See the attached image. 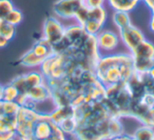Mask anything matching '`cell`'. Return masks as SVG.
I'll list each match as a JSON object with an SVG mask.
<instances>
[{"label":"cell","instance_id":"obj_17","mask_svg":"<svg viewBox=\"0 0 154 140\" xmlns=\"http://www.w3.org/2000/svg\"><path fill=\"white\" fill-rule=\"evenodd\" d=\"M33 52L38 56L41 59H47L48 57L54 54V50H53V45L50 44L45 39L40 38L39 40H36L35 43L33 44V47H31Z\"/></svg>","mask_w":154,"mask_h":140},{"label":"cell","instance_id":"obj_35","mask_svg":"<svg viewBox=\"0 0 154 140\" xmlns=\"http://www.w3.org/2000/svg\"><path fill=\"white\" fill-rule=\"evenodd\" d=\"M2 92H3V85L0 83V99H2Z\"/></svg>","mask_w":154,"mask_h":140},{"label":"cell","instance_id":"obj_29","mask_svg":"<svg viewBox=\"0 0 154 140\" xmlns=\"http://www.w3.org/2000/svg\"><path fill=\"white\" fill-rule=\"evenodd\" d=\"M109 140H132V137H131V135H129V134L122 133V134H120V135L115 136V137H112L111 139H109Z\"/></svg>","mask_w":154,"mask_h":140},{"label":"cell","instance_id":"obj_30","mask_svg":"<svg viewBox=\"0 0 154 140\" xmlns=\"http://www.w3.org/2000/svg\"><path fill=\"white\" fill-rule=\"evenodd\" d=\"M9 43H10V40H8L2 35H0V49H5V47H8Z\"/></svg>","mask_w":154,"mask_h":140},{"label":"cell","instance_id":"obj_20","mask_svg":"<svg viewBox=\"0 0 154 140\" xmlns=\"http://www.w3.org/2000/svg\"><path fill=\"white\" fill-rule=\"evenodd\" d=\"M112 21H113L114 26L117 28L118 31L132 23L130 13L125 11H114L113 14H112Z\"/></svg>","mask_w":154,"mask_h":140},{"label":"cell","instance_id":"obj_24","mask_svg":"<svg viewBox=\"0 0 154 140\" xmlns=\"http://www.w3.org/2000/svg\"><path fill=\"white\" fill-rule=\"evenodd\" d=\"M5 21H8L9 23L13 24V26H17L18 24H20L23 20V14L20 10L14 8L11 12L9 13V15L5 17Z\"/></svg>","mask_w":154,"mask_h":140},{"label":"cell","instance_id":"obj_23","mask_svg":"<svg viewBox=\"0 0 154 140\" xmlns=\"http://www.w3.org/2000/svg\"><path fill=\"white\" fill-rule=\"evenodd\" d=\"M0 35H2L10 41L13 40L16 35V26L5 20H0Z\"/></svg>","mask_w":154,"mask_h":140},{"label":"cell","instance_id":"obj_7","mask_svg":"<svg viewBox=\"0 0 154 140\" xmlns=\"http://www.w3.org/2000/svg\"><path fill=\"white\" fill-rule=\"evenodd\" d=\"M76 68H80V66L76 65L70 58L62 54L54 53L43 60L39 66V71L45 76L47 81L62 78Z\"/></svg>","mask_w":154,"mask_h":140},{"label":"cell","instance_id":"obj_36","mask_svg":"<svg viewBox=\"0 0 154 140\" xmlns=\"http://www.w3.org/2000/svg\"><path fill=\"white\" fill-rule=\"evenodd\" d=\"M11 140H19V139H18V138H17V137H14V138H13V139H11Z\"/></svg>","mask_w":154,"mask_h":140},{"label":"cell","instance_id":"obj_11","mask_svg":"<svg viewBox=\"0 0 154 140\" xmlns=\"http://www.w3.org/2000/svg\"><path fill=\"white\" fill-rule=\"evenodd\" d=\"M130 54L135 72L147 73L154 65V43L150 40H143Z\"/></svg>","mask_w":154,"mask_h":140},{"label":"cell","instance_id":"obj_33","mask_svg":"<svg viewBox=\"0 0 154 140\" xmlns=\"http://www.w3.org/2000/svg\"><path fill=\"white\" fill-rule=\"evenodd\" d=\"M147 75L150 77V78L152 79V80H154V65L152 66V68H150L149 71H148V72H147Z\"/></svg>","mask_w":154,"mask_h":140},{"label":"cell","instance_id":"obj_4","mask_svg":"<svg viewBox=\"0 0 154 140\" xmlns=\"http://www.w3.org/2000/svg\"><path fill=\"white\" fill-rule=\"evenodd\" d=\"M122 133V119L112 116L94 126L77 127L73 137L76 140H109Z\"/></svg>","mask_w":154,"mask_h":140},{"label":"cell","instance_id":"obj_26","mask_svg":"<svg viewBox=\"0 0 154 140\" xmlns=\"http://www.w3.org/2000/svg\"><path fill=\"white\" fill-rule=\"evenodd\" d=\"M20 105L16 101H5L3 100V113L5 115H16Z\"/></svg>","mask_w":154,"mask_h":140},{"label":"cell","instance_id":"obj_31","mask_svg":"<svg viewBox=\"0 0 154 140\" xmlns=\"http://www.w3.org/2000/svg\"><path fill=\"white\" fill-rule=\"evenodd\" d=\"M143 2L151 12L154 11V0H143Z\"/></svg>","mask_w":154,"mask_h":140},{"label":"cell","instance_id":"obj_12","mask_svg":"<svg viewBox=\"0 0 154 140\" xmlns=\"http://www.w3.org/2000/svg\"><path fill=\"white\" fill-rule=\"evenodd\" d=\"M64 28L66 26L61 23V21L57 17L49 16L48 18H45L43 22L42 38L54 47L63 38Z\"/></svg>","mask_w":154,"mask_h":140},{"label":"cell","instance_id":"obj_16","mask_svg":"<svg viewBox=\"0 0 154 140\" xmlns=\"http://www.w3.org/2000/svg\"><path fill=\"white\" fill-rule=\"evenodd\" d=\"M82 5L78 0H56L53 5L54 16L62 19H74Z\"/></svg>","mask_w":154,"mask_h":140},{"label":"cell","instance_id":"obj_9","mask_svg":"<svg viewBox=\"0 0 154 140\" xmlns=\"http://www.w3.org/2000/svg\"><path fill=\"white\" fill-rule=\"evenodd\" d=\"M16 102L19 105L28 106V108H34V110L38 111V112H39V108H41L43 104H48V103L54 104L53 100H52L51 89L48 85L47 81L41 83V84L35 85V87H31L23 95H19L17 100H16Z\"/></svg>","mask_w":154,"mask_h":140},{"label":"cell","instance_id":"obj_10","mask_svg":"<svg viewBox=\"0 0 154 140\" xmlns=\"http://www.w3.org/2000/svg\"><path fill=\"white\" fill-rule=\"evenodd\" d=\"M51 119L58 125L66 135L73 136L77 129V120L75 115V108L72 105L55 106L49 113Z\"/></svg>","mask_w":154,"mask_h":140},{"label":"cell","instance_id":"obj_15","mask_svg":"<svg viewBox=\"0 0 154 140\" xmlns=\"http://www.w3.org/2000/svg\"><path fill=\"white\" fill-rule=\"evenodd\" d=\"M118 34L120 37V41L126 47L129 53L133 51L136 47H138L143 40H146L145 34L132 23L118 31Z\"/></svg>","mask_w":154,"mask_h":140},{"label":"cell","instance_id":"obj_28","mask_svg":"<svg viewBox=\"0 0 154 140\" xmlns=\"http://www.w3.org/2000/svg\"><path fill=\"white\" fill-rule=\"evenodd\" d=\"M141 124H146L148 126H151L154 129V108L148 112L147 116L145 117V120Z\"/></svg>","mask_w":154,"mask_h":140},{"label":"cell","instance_id":"obj_5","mask_svg":"<svg viewBox=\"0 0 154 140\" xmlns=\"http://www.w3.org/2000/svg\"><path fill=\"white\" fill-rule=\"evenodd\" d=\"M103 101L110 112L117 118H129L132 96L127 83L106 87Z\"/></svg>","mask_w":154,"mask_h":140},{"label":"cell","instance_id":"obj_19","mask_svg":"<svg viewBox=\"0 0 154 140\" xmlns=\"http://www.w3.org/2000/svg\"><path fill=\"white\" fill-rule=\"evenodd\" d=\"M43 59L39 58L32 50H29L26 51L21 57L19 58V63L20 65L24 66V68H39L40 64L42 63Z\"/></svg>","mask_w":154,"mask_h":140},{"label":"cell","instance_id":"obj_25","mask_svg":"<svg viewBox=\"0 0 154 140\" xmlns=\"http://www.w3.org/2000/svg\"><path fill=\"white\" fill-rule=\"evenodd\" d=\"M14 8L15 5L12 0H0V20H5Z\"/></svg>","mask_w":154,"mask_h":140},{"label":"cell","instance_id":"obj_34","mask_svg":"<svg viewBox=\"0 0 154 140\" xmlns=\"http://www.w3.org/2000/svg\"><path fill=\"white\" fill-rule=\"evenodd\" d=\"M2 115H5V113H3V100L0 99V116H2Z\"/></svg>","mask_w":154,"mask_h":140},{"label":"cell","instance_id":"obj_37","mask_svg":"<svg viewBox=\"0 0 154 140\" xmlns=\"http://www.w3.org/2000/svg\"><path fill=\"white\" fill-rule=\"evenodd\" d=\"M78 1H80V2H82V1H84V0H78Z\"/></svg>","mask_w":154,"mask_h":140},{"label":"cell","instance_id":"obj_2","mask_svg":"<svg viewBox=\"0 0 154 140\" xmlns=\"http://www.w3.org/2000/svg\"><path fill=\"white\" fill-rule=\"evenodd\" d=\"M54 53L70 58L76 65L94 71L100 53L97 47L96 37L90 35L78 23L64 28L63 38L53 47Z\"/></svg>","mask_w":154,"mask_h":140},{"label":"cell","instance_id":"obj_3","mask_svg":"<svg viewBox=\"0 0 154 140\" xmlns=\"http://www.w3.org/2000/svg\"><path fill=\"white\" fill-rule=\"evenodd\" d=\"M130 53H111L100 55L94 68V74L105 87L124 84L134 74Z\"/></svg>","mask_w":154,"mask_h":140},{"label":"cell","instance_id":"obj_8","mask_svg":"<svg viewBox=\"0 0 154 140\" xmlns=\"http://www.w3.org/2000/svg\"><path fill=\"white\" fill-rule=\"evenodd\" d=\"M33 140H69L68 135L58 127L49 114L40 113L32 129Z\"/></svg>","mask_w":154,"mask_h":140},{"label":"cell","instance_id":"obj_32","mask_svg":"<svg viewBox=\"0 0 154 140\" xmlns=\"http://www.w3.org/2000/svg\"><path fill=\"white\" fill-rule=\"evenodd\" d=\"M149 29L154 34V11L151 12V17H150V20H149Z\"/></svg>","mask_w":154,"mask_h":140},{"label":"cell","instance_id":"obj_14","mask_svg":"<svg viewBox=\"0 0 154 140\" xmlns=\"http://www.w3.org/2000/svg\"><path fill=\"white\" fill-rule=\"evenodd\" d=\"M43 82H45V78L40 71H31L26 74L18 75L11 81V83H13L19 91V95H23L31 87Z\"/></svg>","mask_w":154,"mask_h":140},{"label":"cell","instance_id":"obj_27","mask_svg":"<svg viewBox=\"0 0 154 140\" xmlns=\"http://www.w3.org/2000/svg\"><path fill=\"white\" fill-rule=\"evenodd\" d=\"M107 2V0H84L82 3H84L85 7L90 8H99V7H105V3Z\"/></svg>","mask_w":154,"mask_h":140},{"label":"cell","instance_id":"obj_13","mask_svg":"<svg viewBox=\"0 0 154 140\" xmlns=\"http://www.w3.org/2000/svg\"><path fill=\"white\" fill-rule=\"evenodd\" d=\"M95 37H96L97 47H98L100 55L114 53L122 42L119 34L111 30L103 29Z\"/></svg>","mask_w":154,"mask_h":140},{"label":"cell","instance_id":"obj_6","mask_svg":"<svg viewBox=\"0 0 154 140\" xmlns=\"http://www.w3.org/2000/svg\"><path fill=\"white\" fill-rule=\"evenodd\" d=\"M74 19L88 34L96 36L105 28L108 19V12L105 7L90 9L82 5Z\"/></svg>","mask_w":154,"mask_h":140},{"label":"cell","instance_id":"obj_1","mask_svg":"<svg viewBox=\"0 0 154 140\" xmlns=\"http://www.w3.org/2000/svg\"><path fill=\"white\" fill-rule=\"evenodd\" d=\"M55 106H78L86 102L103 100L106 87L96 78L94 71L76 68L60 79L47 80Z\"/></svg>","mask_w":154,"mask_h":140},{"label":"cell","instance_id":"obj_18","mask_svg":"<svg viewBox=\"0 0 154 140\" xmlns=\"http://www.w3.org/2000/svg\"><path fill=\"white\" fill-rule=\"evenodd\" d=\"M143 0H107V3L113 11L132 12Z\"/></svg>","mask_w":154,"mask_h":140},{"label":"cell","instance_id":"obj_21","mask_svg":"<svg viewBox=\"0 0 154 140\" xmlns=\"http://www.w3.org/2000/svg\"><path fill=\"white\" fill-rule=\"evenodd\" d=\"M132 140H152L154 137V129L146 124L138 126L131 135Z\"/></svg>","mask_w":154,"mask_h":140},{"label":"cell","instance_id":"obj_38","mask_svg":"<svg viewBox=\"0 0 154 140\" xmlns=\"http://www.w3.org/2000/svg\"><path fill=\"white\" fill-rule=\"evenodd\" d=\"M152 140H154V137H153V139H152Z\"/></svg>","mask_w":154,"mask_h":140},{"label":"cell","instance_id":"obj_22","mask_svg":"<svg viewBox=\"0 0 154 140\" xmlns=\"http://www.w3.org/2000/svg\"><path fill=\"white\" fill-rule=\"evenodd\" d=\"M19 96V91L13 83H8L7 85H3L2 92V100L5 101H16Z\"/></svg>","mask_w":154,"mask_h":140}]
</instances>
